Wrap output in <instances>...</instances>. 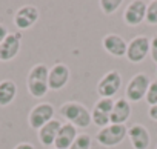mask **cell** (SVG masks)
<instances>
[{
    "label": "cell",
    "mask_w": 157,
    "mask_h": 149,
    "mask_svg": "<svg viewBox=\"0 0 157 149\" xmlns=\"http://www.w3.org/2000/svg\"><path fill=\"white\" fill-rule=\"evenodd\" d=\"M48 74H49V68L43 63H37L29 69L26 77V88L34 99H42L49 92Z\"/></svg>",
    "instance_id": "6da1fadb"
},
{
    "label": "cell",
    "mask_w": 157,
    "mask_h": 149,
    "mask_svg": "<svg viewBox=\"0 0 157 149\" xmlns=\"http://www.w3.org/2000/svg\"><path fill=\"white\" fill-rule=\"evenodd\" d=\"M60 115L66 120V123H71L77 129H86L93 121H91V112L88 108L78 102H66L60 106L59 109Z\"/></svg>",
    "instance_id": "7a4b0ae2"
},
{
    "label": "cell",
    "mask_w": 157,
    "mask_h": 149,
    "mask_svg": "<svg viewBox=\"0 0 157 149\" xmlns=\"http://www.w3.org/2000/svg\"><path fill=\"white\" fill-rule=\"evenodd\" d=\"M151 79L146 72H137L129 79L126 89H125V99L129 103H139L145 99L146 91L149 88Z\"/></svg>",
    "instance_id": "3957f363"
},
{
    "label": "cell",
    "mask_w": 157,
    "mask_h": 149,
    "mask_svg": "<svg viewBox=\"0 0 157 149\" xmlns=\"http://www.w3.org/2000/svg\"><path fill=\"white\" fill-rule=\"evenodd\" d=\"M128 135V128L125 125H108L105 128H102L97 135L96 140L100 146L103 147H116L119 146Z\"/></svg>",
    "instance_id": "277c9868"
},
{
    "label": "cell",
    "mask_w": 157,
    "mask_h": 149,
    "mask_svg": "<svg viewBox=\"0 0 157 149\" xmlns=\"http://www.w3.org/2000/svg\"><path fill=\"white\" fill-rule=\"evenodd\" d=\"M149 45H151V39L146 35H136L128 42V48H126V60L129 63L139 65L142 63L148 55H149Z\"/></svg>",
    "instance_id": "5b68a950"
},
{
    "label": "cell",
    "mask_w": 157,
    "mask_h": 149,
    "mask_svg": "<svg viewBox=\"0 0 157 149\" xmlns=\"http://www.w3.org/2000/svg\"><path fill=\"white\" fill-rule=\"evenodd\" d=\"M122 88V74L117 69L108 71L97 83V94L100 99H113Z\"/></svg>",
    "instance_id": "8992f818"
},
{
    "label": "cell",
    "mask_w": 157,
    "mask_h": 149,
    "mask_svg": "<svg viewBox=\"0 0 157 149\" xmlns=\"http://www.w3.org/2000/svg\"><path fill=\"white\" fill-rule=\"evenodd\" d=\"M56 109L51 103L48 102H42L39 105H36L29 114H28V125L29 128H33L34 131H39L40 128H43L48 121H51L54 118Z\"/></svg>",
    "instance_id": "52a82bcc"
},
{
    "label": "cell",
    "mask_w": 157,
    "mask_h": 149,
    "mask_svg": "<svg viewBox=\"0 0 157 149\" xmlns=\"http://www.w3.org/2000/svg\"><path fill=\"white\" fill-rule=\"evenodd\" d=\"M40 17V11L36 5H23L14 14V25L19 31H26L33 28Z\"/></svg>",
    "instance_id": "ba28073f"
},
{
    "label": "cell",
    "mask_w": 157,
    "mask_h": 149,
    "mask_svg": "<svg viewBox=\"0 0 157 149\" xmlns=\"http://www.w3.org/2000/svg\"><path fill=\"white\" fill-rule=\"evenodd\" d=\"M114 106V100L113 99H99L94 103V108L91 111V121L99 126L100 129L109 125V118H111V111Z\"/></svg>",
    "instance_id": "9c48e42d"
},
{
    "label": "cell",
    "mask_w": 157,
    "mask_h": 149,
    "mask_svg": "<svg viewBox=\"0 0 157 149\" xmlns=\"http://www.w3.org/2000/svg\"><path fill=\"white\" fill-rule=\"evenodd\" d=\"M71 77V71L68 68V65L65 63H56L52 68H49V74H48V86L49 91H60L63 89Z\"/></svg>",
    "instance_id": "30bf717a"
},
{
    "label": "cell",
    "mask_w": 157,
    "mask_h": 149,
    "mask_svg": "<svg viewBox=\"0 0 157 149\" xmlns=\"http://www.w3.org/2000/svg\"><path fill=\"white\" fill-rule=\"evenodd\" d=\"M146 6H148V3L143 2V0H132V2H129L122 16L123 22L128 26H139L140 23L145 22Z\"/></svg>",
    "instance_id": "8fae6325"
},
{
    "label": "cell",
    "mask_w": 157,
    "mask_h": 149,
    "mask_svg": "<svg viewBox=\"0 0 157 149\" xmlns=\"http://www.w3.org/2000/svg\"><path fill=\"white\" fill-rule=\"evenodd\" d=\"M22 48V32H10L0 43V61L14 60Z\"/></svg>",
    "instance_id": "7c38bea8"
},
{
    "label": "cell",
    "mask_w": 157,
    "mask_h": 149,
    "mask_svg": "<svg viewBox=\"0 0 157 149\" xmlns=\"http://www.w3.org/2000/svg\"><path fill=\"white\" fill-rule=\"evenodd\" d=\"M128 140L132 146V149H148L151 143V135L146 126L142 123H136L131 128H128Z\"/></svg>",
    "instance_id": "4fadbf2b"
},
{
    "label": "cell",
    "mask_w": 157,
    "mask_h": 149,
    "mask_svg": "<svg viewBox=\"0 0 157 149\" xmlns=\"http://www.w3.org/2000/svg\"><path fill=\"white\" fill-rule=\"evenodd\" d=\"M102 46L105 49V52H108L111 57L120 58L126 55V48H128V42L117 34H106L102 40Z\"/></svg>",
    "instance_id": "5bb4252c"
},
{
    "label": "cell",
    "mask_w": 157,
    "mask_h": 149,
    "mask_svg": "<svg viewBox=\"0 0 157 149\" xmlns=\"http://www.w3.org/2000/svg\"><path fill=\"white\" fill-rule=\"evenodd\" d=\"M131 117V103L125 99L120 97L114 102L113 111H111V118L109 123L111 125H125Z\"/></svg>",
    "instance_id": "9a60e30c"
},
{
    "label": "cell",
    "mask_w": 157,
    "mask_h": 149,
    "mask_svg": "<svg viewBox=\"0 0 157 149\" xmlns=\"http://www.w3.org/2000/svg\"><path fill=\"white\" fill-rule=\"evenodd\" d=\"M60 128H62V121H60V120H57V118H52L51 121H48L43 128H40V129L37 131L39 141H40L43 146H46V147L54 146V143H56V138H57V134H59Z\"/></svg>",
    "instance_id": "2e32d148"
},
{
    "label": "cell",
    "mask_w": 157,
    "mask_h": 149,
    "mask_svg": "<svg viewBox=\"0 0 157 149\" xmlns=\"http://www.w3.org/2000/svg\"><path fill=\"white\" fill-rule=\"evenodd\" d=\"M77 135H78V132H77L75 126H72L71 123H62V128L57 134L54 147L56 149H69L71 144L74 143V140L77 138Z\"/></svg>",
    "instance_id": "e0dca14e"
},
{
    "label": "cell",
    "mask_w": 157,
    "mask_h": 149,
    "mask_svg": "<svg viewBox=\"0 0 157 149\" xmlns=\"http://www.w3.org/2000/svg\"><path fill=\"white\" fill-rule=\"evenodd\" d=\"M17 95V85L11 79H5L0 82V108L10 106Z\"/></svg>",
    "instance_id": "ac0fdd59"
},
{
    "label": "cell",
    "mask_w": 157,
    "mask_h": 149,
    "mask_svg": "<svg viewBox=\"0 0 157 149\" xmlns=\"http://www.w3.org/2000/svg\"><path fill=\"white\" fill-rule=\"evenodd\" d=\"M91 146H93V137L88 132H80L69 149H91Z\"/></svg>",
    "instance_id": "d6986e66"
},
{
    "label": "cell",
    "mask_w": 157,
    "mask_h": 149,
    "mask_svg": "<svg viewBox=\"0 0 157 149\" xmlns=\"http://www.w3.org/2000/svg\"><path fill=\"white\" fill-rule=\"evenodd\" d=\"M120 5H122V0H100L99 2V6H100L102 13L106 14V16L114 14L120 8Z\"/></svg>",
    "instance_id": "ffe728a7"
},
{
    "label": "cell",
    "mask_w": 157,
    "mask_h": 149,
    "mask_svg": "<svg viewBox=\"0 0 157 149\" xmlns=\"http://www.w3.org/2000/svg\"><path fill=\"white\" fill-rule=\"evenodd\" d=\"M145 22L151 26L157 25V0H152V2L148 3L146 14H145Z\"/></svg>",
    "instance_id": "44dd1931"
},
{
    "label": "cell",
    "mask_w": 157,
    "mask_h": 149,
    "mask_svg": "<svg viewBox=\"0 0 157 149\" xmlns=\"http://www.w3.org/2000/svg\"><path fill=\"white\" fill-rule=\"evenodd\" d=\"M145 100L149 106H154L157 105V79L155 80H151L149 83V88L146 91V95H145Z\"/></svg>",
    "instance_id": "7402d4cb"
},
{
    "label": "cell",
    "mask_w": 157,
    "mask_h": 149,
    "mask_svg": "<svg viewBox=\"0 0 157 149\" xmlns=\"http://www.w3.org/2000/svg\"><path fill=\"white\" fill-rule=\"evenodd\" d=\"M149 57L151 60L157 65V35H154L151 39V45H149Z\"/></svg>",
    "instance_id": "603a6c76"
},
{
    "label": "cell",
    "mask_w": 157,
    "mask_h": 149,
    "mask_svg": "<svg viewBox=\"0 0 157 149\" xmlns=\"http://www.w3.org/2000/svg\"><path fill=\"white\" fill-rule=\"evenodd\" d=\"M14 149H36V146L29 141H20L19 144L14 146Z\"/></svg>",
    "instance_id": "cb8c5ba5"
},
{
    "label": "cell",
    "mask_w": 157,
    "mask_h": 149,
    "mask_svg": "<svg viewBox=\"0 0 157 149\" xmlns=\"http://www.w3.org/2000/svg\"><path fill=\"white\" fill-rule=\"evenodd\" d=\"M148 117H149L152 121H157V105L149 106V109H148Z\"/></svg>",
    "instance_id": "d4e9b609"
},
{
    "label": "cell",
    "mask_w": 157,
    "mask_h": 149,
    "mask_svg": "<svg viewBox=\"0 0 157 149\" xmlns=\"http://www.w3.org/2000/svg\"><path fill=\"white\" fill-rule=\"evenodd\" d=\"M10 34V31H8V28H6V25H3V23H0V43H2L5 39H6V35Z\"/></svg>",
    "instance_id": "484cf974"
},
{
    "label": "cell",
    "mask_w": 157,
    "mask_h": 149,
    "mask_svg": "<svg viewBox=\"0 0 157 149\" xmlns=\"http://www.w3.org/2000/svg\"><path fill=\"white\" fill-rule=\"evenodd\" d=\"M155 77H157V69H155Z\"/></svg>",
    "instance_id": "4316f807"
},
{
    "label": "cell",
    "mask_w": 157,
    "mask_h": 149,
    "mask_svg": "<svg viewBox=\"0 0 157 149\" xmlns=\"http://www.w3.org/2000/svg\"><path fill=\"white\" fill-rule=\"evenodd\" d=\"M155 149H157V146H155Z\"/></svg>",
    "instance_id": "83f0119b"
},
{
    "label": "cell",
    "mask_w": 157,
    "mask_h": 149,
    "mask_svg": "<svg viewBox=\"0 0 157 149\" xmlns=\"http://www.w3.org/2000/svg\"><path fill=\"white\" fill-rule=\"evenodd\" d=\"M52 149H56V147H52Z\"/></svg>",
    "instance_id": "f1b7e54d"
}]
</instances>
